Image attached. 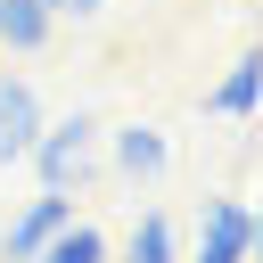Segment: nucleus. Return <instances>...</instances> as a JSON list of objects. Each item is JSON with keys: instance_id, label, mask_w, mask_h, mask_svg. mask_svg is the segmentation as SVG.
Instances as JSON below:
<instances>
[{"instance_id": "10", "label": "nucleus", "mask_w": 263, "mask_h": 263, "mask_svg": "<svg viewBox=\"0 0 263 263\" xmlns=\"http://www.w3.org/2000/svg\"><path fill=\"white\" fill-rule=\"evenodd\" d=\"M41 8H49V16H74V25H99L107 0H41Z\"/></svg>"}, {"instance_id": "2", "label": "nucleus", "mask_w": 263, "mask_h": 263, "mask_svg": "<svg viewBox=\"0 0 263 263\" xmlns=\"http://www.w3.org/2000/svg\"><path fill=\"white\" fill-rule=\"evenodd\" d=\"M74 222V197H58V189H41V197H25L16 214H8V238H0V263H33L58 230Z\"/></svg>"}, {"instance_id": "8", "label": "nucleus", "mask_w": 263, "mask_h": 263, "mask_svg": "<svg viewBox=\"0 0 263 263\" xmlns=\"http://www.w3.org/2000/svg\"><path fill=\"white\" fill-rule=\"evenodd\" d=\"M33 263H107V238H99L90 222H66V230H58V238H49Z\"/></svg>"}, {"instance_id": "6", "label": "nucleus", "mask_w": 263, "mask_h": 263, "mask_svg": "<svg viewBox=\"0 0 263 263\" xmlns=\"http://www.w3.org/2000/svg\"><path fill=\"white\" fill-rule=\"evenodd\" d=\"M49 25H58V16H49L41 0H0V41H8L16 58H33V49H49Z\"/></svg>"}, {"instance_id": "9", "label": "nucleus", "mask_w": 263, "mask_h": 263, "mask_svg": "<svg viewBox=\"0 0 263 263\" xmlns=\"http://www.w3.org/2000/svg\"><path fill=\"white\" fill-rule=\"evenodd\" d=\"M255 82H263V58H238L230 82L214 90V107H222V115H255Z\"/></svg>"}, {"instance_id": "5", "label": "nucleus", "mask_w": 263, "mask_h": 263, "mask_svg": "<svg viewBox=\"0 0 263 263\" xmlns=\"http://www.w3.org/2000/svg\"><path fill=\"white\" fill-rule=\"evenodd\" d=\"M164 164H173V148H164L156 123H123V132H115V173H123V181H156Z\"/></svg>"}, {"instance_id": "3", "label": "nucleus", "mask_w": 263, "mask_h": 263, "mask_svg": "<svg viewBox=\"0 0 263 263\" xmlns=\"http://www.w3.org/2000/svg\"><path fill=\"white\" fill-rule=\"evenodd\" d=\"M247 255H255L247 197H205V214H197V263H247Z\"/></svg>"}, {"instance_id": "7", "label": "nucleus", "mask_w": 263, "mask_h": 263, "mask_svg": "<svg viewBox=\"0 0 263 263\" xmlns=\"http://www.w3.org/2000/svg\"><path fill=\"white\" fill-rule=\"evenodd\" d=\"M123 263H181V255H173V222H164V214H140L132 238H123Z\"/></svg>"}, {"instance_id": "1", "label": "nucleus", "mask_w": 263, "mask_h": 263, "mask_svg": "<svg viewBox=\"0 0 263 263\" xmlns=\"http://www.w3.org/2000/svg\"><path fill=\"white\" fill-rule=\"evenodd\" d=\"M25 156L41 164V189L74 197V189H82V181L99 173V123H90V115H66V123H41Z\"/></svg>"}, {"instance_id": "4", "label": "nucleus", "mask_w": 263, "mask_h": 263, "mask_svg": "<svg viewBox=\"0 0 263 263\" xmlns=\"http://www.w3.org/2000/svg\"><path fill=\"white\" fill-rule=\"evenodd\" d=\"M33 132H41V90L25 74H0V164H16L33 148Z\"/></svg>"}]
</instances>
